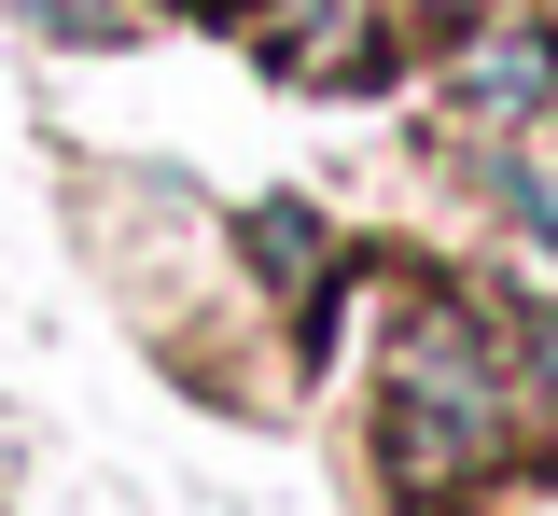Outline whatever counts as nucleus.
Returning a JSON list of instances; mask_svg holds the SVG:
<instances>
[{
    "label": "nucleus",
    "instance_id": "nucleus-3",
    "mask_svg": "<svg viewBox=\"0 0 558 516\" xmlns=\"http://www.w3.org/2000/svg\"><path fill=\"white\" fill-rule=\"evenodd\" d=\"M461 84H475L488 112H531V98H558V42H531V28H517V42H475Z\"/></svg>",
    "mask_w": 558,
    "mask_h": 516
},
{
    "label": "nucleus",
    "instance_id": "nucleus-5",
    "mask_svg": "<svg viewBox=\"0 0 558 516\" xmlns=\"http://www.w3.org/2000/svg\"><path fill=\"white\" fill-rule=\"evenodd\" d=\"M28 28H57V42H126V0H14Z\"/></svg>",
    "mask_w": 558,
    "mask_h": 516
},
{
    "label": "nucleus",
    "instance_id": "nucleus-1",
    "mask_svg": "<svg viewBox=\"0 0 558 516\" xmlns=\"http://www.w3.org/2000/svg\"><path fill=\"white\" fill-rule=\"evenodd\" d=\"M502 446V377H488V335L461 307H418L405 349H391V460L405 475H475Z\"/></svg>",
    "mask_w": 558,
    "mask_h": 516
},
{
    "label": "nucleus",
    "instance_id": "nucleus-4",
    "mask_svg": "<svg viewBox=\"0 0 558 516\" xmlns=\"http://www.w3.org/2000/svg\"><path fill=\"white\" fill-rule=\"evenodd\" d=\"M252 266H266V280H307V266H322L307 210H252Z\"/></svg>",
    "mask_w": 558,
    "mask_h": 516
},
{
    "label": "nucleus",
    "instance_id": "nucleus-6",
    "mask_svg": "<svg viewBox=\"0 0 558 516\" xmlns=\"http://www.w3.org/2000/svg\"><path fill=\"white\" fill-rule=\"evenodd\" d=\"M531 391L558 405V321H531Z\"/></svg>",
    "mask_w": 558,
    "mask_h": 516
},
{
    "label": "nucleus",
    "instance_id": "nucleus-2",
    "mask_svg": "<svg viewBox=\"0 0 558 516\" xmlns=\"http://www.w3.org/2000/svg\"><path fill=\"white\" fill-rule=\"evenodd\" d=\"M279 71H336V84H363L377 71V14H363V0H293V28H279Z\"/></svg>",
    "mask_w": 558,
    "mask_h": 516
}]
</instances>
